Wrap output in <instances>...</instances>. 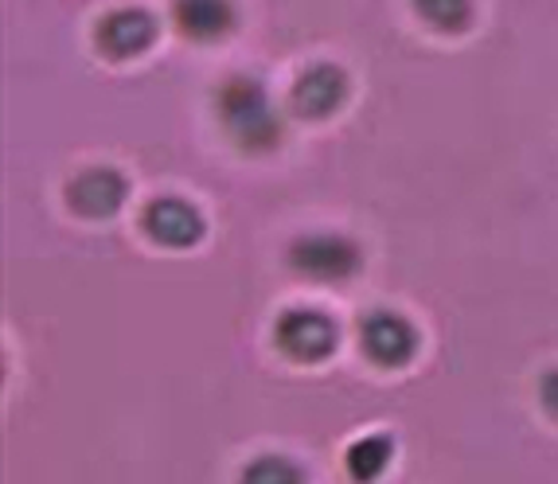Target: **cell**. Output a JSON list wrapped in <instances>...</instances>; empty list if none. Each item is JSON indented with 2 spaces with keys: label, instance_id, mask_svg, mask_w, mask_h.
<instances>
[{
  "label": "cell",
  "instance_id": "cell-1",
  "mask_svg": "<svg viewBox=\"0 0 558 484\" xmlns=\"http://www.w3.org/2000/svg\"><path fill=\"white\" fill-rule=\"evenodd\" d=\"M215 118L242 153H270L281 141V118L258 78L231 75L215 90Z\"/></svg>",
  "mask_w": 558,
  "mask_h": 484
},
{
  "label": "cell",
  "instance_id": "cell-6",
  "mask_svg": "<svg viewBox=\"0 0 558 484\" xmlns=\"http://www.w3.org/2000/svg\"><path fill=\"white\" fill-rule=\"evenodd\" d=\"M141 227H145V234H149L153 242L172 246V251H187V246H196L207 231L199 207H192L180 196L153 199V204L141 211Z\"/></svg>",
  "mask_w": 558,
  "mask_h": 484
},
{
  "label": "cell",
  "instance_id": "cell-13",
  "mask_svg": "<svg viewBox=\"0 0 558 484\" xmlns=\"http://www.w3.org/2000/svg\"><path fill=\"white\" fill-rule=\"evenodd\" d=\"M539 402H543V410H547L550 419L558 422V367H550V372L539 379Z\"/></svg>",
  "mask_w": 558,
  "mask_h": 484
},
{
  "label": "cell",
  "instance_id": "cell-8",
  "mask_svg": "<svg viewBox=\"0 0 558 484\" xmlns=\"http://www.w3.org/2000/svg\"><path fill=\"white\" fill-rule=\"evenodd\" d=\"M130 199V180L118 168H86L66 184V204L86 219H106Z\"/></svg>",
  "mask_w": 558,
  "mask_h": 484
},
{
  "label": "cell",
  "instance_id": "cell-4",
  "mask_svg": "<svg viewBox=\"0 0 558 484\" xmlns=\"http://www.w3.org/2000/svg\"><path fill=\"white\" fill-rule=\"evenodd\" d=\"M360 348L379 367H407L418 355V328L395 308H372L360 320Z\"/></svg>",
  "mask_w": 558,
  "mask_h": 484
},
{
  "label": "cell",
  "instance_id": "cell-12",
  "mask_svg": "<svg viewBox=\"0 0 558 484\" xmlns=\"http://www.w3.org/2000/svg\"><path fill=\"white\" fill-rule=\"evenodd\" d=\"M239 484H305V473H301V465H293L289 457L262 453V457H254V461H246Z\"/></svg>",
  "mask_w": 558,
  "mask_h": 484
},
{
  "label": "cell",
  "instance_id": "cell-11",
  "mask_svg": "<svg viewBox=\"0 0 558 484\" xmlns=\"http://www.w3.org/2000/svg\"><path fill=\"white\" fill-rule=\"evenodd\" d=\"M410 4H414V12L426 20L429 28L446 32V36H461L476 16L473 0H410Z\"/></svg>",
  "mask_w": 558,
  "mask_h": 484
},
{
  "label": "cell",
  "instance_id": "cell-10",
  "mask_svg": "<svg viewBox=\"0 0 558 484\" xmlns=\"http://www.w3.org/2000/svg\"><path fill=\"white\" fill-rule=\"evenodd\" d=\"M391 461H395V438H387V434H367V438L352 441V449H348V457H344L348 476H352L355 484L379 481Z\"/></svg>",
  "mask_w": 558,
  "mask_h": 484
},
{
  "label": "cell",
  "instance_id": "cell-5",
  "mask_svg": "<svg viewBox=\"0 0 558 484\" xmlns=\"http://www.w3.org/2000/svg\"><path fill=\"white\" fill-rule=\"evenodd\" d=\"M160 36V24L153 12L145 9H118L110 16L98 20L94 28V44L106 59H133L145 56Z\"/></svg>",
  "mask_w": 558,
  "mask_h": 484
},
{
  "label": "cell",
  "instance_id": "cell-2",
  "mask_svg": "<svg viewBox=\"0 0 558 484\" xmlns=\"http://www.w3.org/2000/svg\"><path fill=\"white\" fill-rule=\"evenodd\" d=\"M289 266L308 281H348L352 274H360L363 266V254L352 239L344 234H332V231H320V234H305L289 246Z\"/></svg>",
  "mask_w": 558,
  "mask_h": 484
},
{
  "label": "cell",
  "instance_id": "cell-3",
  "mask_svg": "<svg viewBox=\"0 0 558 484\" xmlns=\"http://www.w3.org/2000/svg\"><path fill=\"white\" fill-rule=\"evenodd\" d=\"M274 344L298 363H320L340 344V325L320 308H286L274 325Z\"/></svg>",
  "mask_w": 558,
  "mask_h": 484
},
{
  "label": "cell",
  "instance_id": "cell-7",
  "mask_svg": "<svg viewBox=\"0 0 558 484\" xmlns=\"http://www.w3.org/2000/svg\"><path fill=\"white\" fill-rule=\"evenodd\" d=\"M289 102H293L298 118H308V121L332 118V113L348 102V75L336 63H313L305 75L293 83Z\"/></svg>",
  "mask_w": 558,
  "mask_h": 484
},
{
  "label": "cell",
  "instance_id": "cell-9",
  "mask_svg": "<svg viewBox=\"0 0 558 484\" xmlns=\"http://www.w3.org/2000/svg\"><path fill=\"white\" fill-rule=\"evenodd\" d=\"M172 20L187 39L215 44V39L231 36L234 24H239V12H234V0H177Z\"/></svg>",
  "mask_w": 558,
  "mask_h": 484
}]
</instances>
